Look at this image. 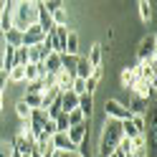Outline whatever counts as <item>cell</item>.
<instances>
[{"instance_id": "6da1fadb", "label": "cell", "mask_w": 157, "mask_h": 157, "mask_svg": "<svg viewBox=\"0 0 157 157\" xmlns=\"http://www.w3.org/2000/svg\"><path fill=\"white\" fill-rule=\"evenodd\" d=\"M36 23H38V3H33V0L13 3V31L23 33L25 28H31Z\"/></svg>"}, {"instance_id": "7a4b0ae2", "label": "cell", "mask_w": 157, "mask_h": 157, "mask_svg": "<svg viewBox=\"0 0 157 157\" xmlns=\"http://www.w3.org/2000/svg\"><path fill=\"white\" fill-rule=\"evenodd\" d=\"M104 112H106V119H114V122H127V119H132V112L127 109V104L117 101V99H106Z\"/></svg>"}, {"instance_id": "3957f363", "label": "cell", "mask_w": 157, "mask_h": 157, "mask_svg": "<svg viewBox=\"0 0 157 157\" xmlns=\"http://www.w3.org/2000/svg\"><path fill=\"white\" fill-rule=\"evenodd\" d=\"M157 61L155 58H147V61H140L134 66V71H137V78L140 81H147V84H155V74H157Z\"/></svg>"}, {"instance_id": "277c9868", "label": "cell", "mask_w": 157, "mask_h": 157, "mask_svg": "<svg viewBox=\"0 0 157 157\" xmlns=\"http://www.w3.org/2000/svg\"><path fill=\"white\" fill-rule=\"evenodd\" d=\"M157 36L155 33H147L144 38H142V43H140V48H137V58L140 61H147V58H155V51H157Z\"/></svg>"}, {"instance_id": "5b68a950", "label": "cell", "mask_w": 157, "mask_h": 157, "mask_svg": "<svg viewBox=\"0 0 157 157\" xmlns=\"http://www.w3.org/2000/svg\"><path fill=\"white\" fill-rule=\"evenodd\" d=\"M66 137H68V142H71L74 147H78L86 137H89V119H86L84 124H76V127H68L66 129Z\"/></svg>"}, {"instance_id": "8992f818", "label": "cell", "mask_w": 157, "mask_h": 157, "mask_svg": "<svg viewBox=\"0 0 157 157\" xmlns=\"http://www.w3.org/2000/svg\"><path fill=\"white\" fill-rule=\"evenodd\" d=\"M51 43H53V53H58V56H63V51H66V36H68V25L66 28H53L51 33Z\"/></svg>"}, {"instance_id": "52a82bcc", "label": "cell", "mask_w": 157, "mask_h": 157, "mask_svg": "<svg viewBox=\"0 0 157 157\" xmlns=\"http://www.w3.org/2000/svg\"><path fill=\"white\" fill-rule=\"evenodd\" d=\"M33 152H38L41 157H48V155H53V140H51V134H41V137H36V144H33Z\"/></svg>"}, {"instance_id": "ba28073f", "label": "cell", "mask_w": 157, "mask_h": 157, "mask_svg": "<svg viewBox=\"0 0 157 157\" xmlns=\"http://www.w3.org/2000/svg\"><path fill=\"white\" fill-rule=\"evenodd\" d=\"M43 38H46V33L36 23V25H31V28L23 31V46H38V43H43Z\"/></svg>"}, {"instance_id": "9c48e42d", "label": "cell", "mask_w": 157, "mask_h": 157, "mask_svg": "<svg viewBox=\"0 0 157 157\" xmlns=\"http://www.w3.org/2000/svg\"><path fill=\"white\" fill-rule=\"evenodd\" d=\"M51 53V51H46L43 43H38V46H25V58H28V63H43V58Z\"/></svg>"}, {"instance_id": "30bf717a", "label": "cell", "mask_w": 157, "mask_h": 157, "mask_svg": "<svg viewBox=\"0 0 157 157\" xmlns=\"http://www.w3.org/2000/svg\"><path fill=\"white\" fill-rule=\"evenodd\" d=\"M41 66H43V74L58 76V74H61V56H58V53H48Z\"/></svg>"}, {"instance_id": "8fae6325", "label": "cell", "mask_w": 157, "mask_h": 157, "mask_svg": "<svg viewBox=\"0 0 157 157\" xmlns=\"http://www.w3.org/2000/svg\"><path fill=\"white\" fill-rule=\"evenodd\" d=\"M84 58L89 61L91 68H101V61H104V48H101V43H94V46L89 48V53H86Z\"/></svg>"}, {"instance_id": "7c38bea8", "label": "cell", "mask_w": 157, "mask_h": 157, "mask_svg": "<svg viewBox=\"0 0 157 157\" xmlns=\"http://www.w3.org/2000/svg\"><path fill=\"white\" fill-rule=\"evenodd\" d=\"M51 140H53V150H56V152H74V150H76V147L68 142L66 132H56Z\"/></svg>"}, {"instance_id": "4fadbf2b", "label": "cell", "mask_w": 157, "mask_h": 157, "mask_svg": "<svg viewBox=\"0 0 157 157\" xmlns=\"http://www.w3.org/2000/svg\"><path fill=\"white\" fill-rule=\"evenodd\" d=\"M78 112L84 114V119H89L91 122V109H94V96L91 94H81L78 96V106H76Z\"/></svg>"}, {"instance_id": "5bb4252c", "label": "cell", "mask_w": 157, "mask_h": 157, "mask_svg": "<svg viewBox=\"0 0 157 157\" xmlns=\"http://www.w3.org/2000/svg\"><path fill=\"white\" fill-rule=\"evenodd\" d=\"M119 81H122V89H127V91L132 89V86L137 84V71H134V66H124V68H122Z\"/></svg>"}, {"instance_id": "9a60e30c", "label": "cell", "mask_w": 157, "mask_h": 157, "mask_svg": "<svg viewBox=\"0 0 157 157\" xmlns=\"http://www.w3.org/2000/svg\"><path fill=\"white\" fill-rule=\"evenodd\" d=\"M46 74H43V66L41 63H25V81H41Z\"/></svg>"}, {"instance_id": "2e32d148", "label": "cell", "mask_w": 157, "mask_h": 157, "mask_svg": "<svg viewBox=\"0 0 157 157\" xmlns=\"http://www.w3.org/2000/svg\"><path fill=\"white\" fill-rule=\"evenodd\" d=\"M74 74H68V71H61L56 76V89L58 91H71V84H74Z\"/></svg>"}, {"instance_id": "e0dca14e", "label": "cell", "mask_w": 157, "mask_h": 157, "mask_svg": "<svg viewBox=\"0 0 157 157\" xmlns=\"http://www.w3.org/2000/svg\"><path fill=\"white\" fill-rule=\"evenodd\" d=\"M137 8H140V18H142L144 23H150L152 15H155V3H150V0H140V5H137Z\"/></svg>"}, {"instance_id": "ac0fdd59", "label": "cell", "mask_w": 157, "mask_h": 157, "mask_svg": "<svg viewBox=\"0 0 157 157\" xmlns=\"http://www.w3.org/2000/svg\"><path fill=\"white\" fill-rule=\"evenodd\" d=\"M63 53L66 56H78V36L74 31H68V36H66V51Z\"/></svg>"}, {"instance_id": "d6986e66", "label": "cell", "mask_w": 157, "mask_h": 157, "mask_svg": "<svg viewBox=\"0 0 157 157\" xmlns=\"http://www.w3.org/2000/svg\"><path fill=\"white\" fill-rule=\"evenodd\" d=\"M23 101L28 104V109L36 112V109H43V94H25Z\"/></svg>"}, {"instance_id": "ffe728a7", "label": "cell", "mask_w": 157, "mask_h": 157, "mask_svg": "<svg viewBox=\"0 0 157 157\" xmlns=\"http://www.w3.org/2000/svg\"><path fill=\"white\" fill-rule=\"evenodd\" d=\"M51 18H53V25H56V28H66V25H68V13H66L63 5L58 8V10H53Z\"/></svg>"}, {"instance_id": "44dd1931", "label": "cell", "mask_w": 157, "mask_h": 157, "mask_svg": "<svg viewBox=\"0 0 157 157\" xmlns=\"http://www.w3.org/2000/svg\"><path fill=\"white\" fill-rule=\"evenodd\" d=\"M8 81L23 84V81H25V66H13L10 71H8Z\"/></svg>"}, {"instance_id": "7402d4cb", "label": "cell", "mask_w": 157, "mask_h": 157, "mask_svg": "<svg viewBox=\"0 0 157 157\" xmlns=\"http://www.w3.org/2000/svg\"><path fill=\"white\" fill-rule=\"evenodd\" d=\"M132 114H144L147 109H150V101H142V99H132V104L127 106Z\"/></svg>"}, {"instance_id": "603a6c76", "label": "cell", "mask_w": 157, "mask_h": 157, "mask_svg": "<svg viewBox=\"0 0 157 157\" xmlns=\"http://www.w3.org/2000/svg\"><path fill=\"white\" fill-rule=\"evenodd\" d=\"M66 119H68V127H76V124H84V122H86V119H84V114L78 112V109L68 112V114H66Z\"/></svg>"}, {"instance_id": "cb8c5ba5", "label": "cell", "mask_w": 157, "mask_h": 157, "mask_svg": "<svg viewBox=\"0 0 157 157\" xmlns=\"http://www.w3.org/2000/svg\"><path fill=\"white\" fill-rule=\"evenodd\" d=\"M15 114H18V117H21V119H23V122H28V117H31V109H28V104H25L23 99H21V101H18V104H15Z\"/></svg>"}, {"instance_id": "d4e9b609", "label": "cell", "mask_w": 157, "mask_h": 157, "mask_svg": "<svg viewBox=\"0 0 157 157\" xmlns=\"http://www.w3.org/2000/svg\"><path fill=\"white\" fill-rule=\"evenodd\" d=\"M53 124H56V132H66V129H68V119H66V114H58L56 119H53Z\"/></svg>"}, {"instance_id": "484cf974", "label": "cell", "mask_w": 157, "mask_h": 157, "mask_svg": "<svg viewBox=\"0 0 157 157\" xmlns=\"http://www.w3.org/2000/svg\"><path fill=\"white\" fill-rule=\"evenodd\" d=\"M41 5H43V10H46V13H53V10H58L63 3H58V0H48V3H41Z\"/></svg>"}, {"instance_id": "4316f807", "label": "cell", "mask_w": 157, "mask_h": 157, "mask_svg": "<svg viewBox=\"0 0 157 157\" xmlns=\"http://www.w3.org/2000/svg\"><path fill=\"white\" fill-rule=\"evenodd\" d=\"M0 157H13V147H10V142H0Z\"/></svg>"}, {"instance_id": "83f0119b", "label": "cell", "mask_w": 157, "mask_h": 157, "mask_svg": "<svg viewBox=\"0 0 157 157\" xmlns=\"http://www.w3.org/2000/svg\"><path fill=\"white\" fill-rule=\"evenodd\" d=\"M5 48H8V43H5V33L0 31V71H3V53H5Z\"/></svg>"}, {"instance_id": "f1b7e54d", "label": "cell", "mask_w": 157, "mask_h": 157, "mask_svg": "<svg viewBox=\"0 0 157 157\" xmlns=\"http://www.w3.org/2000/svg\"><path fill=\"white\" fill-rule=\"evenodd\" d=\"M5 86H8V71H0V94H3Z\"/></svg>"}, {"instance_id": "f546056e", "label": "cell", "mask_w": 157, "mask_h": 157, "mask_svg": "<svg viewBox=\"0 0 157 157\" xmlns=\"http://www.w3.org/2000/svg\"><path fill=\"white\" fill-rule=\"evenodd\" d=\"M61 157H81V155H78V152L74 150V152H61Z\"/></svg>"}, {"instance_id": "4dcf8cb0", "label": "cell", "mask_w": 157, "mask_h": 157, "mask_svg": "<svg viewBox=\"0 0 157 157\" xmlns=\"http://www.w3.org/2000/svg\"><path fill=\"white\" fill-rule=\"evenodd\" d=\"M109 157H124V155H122V152H119V150H114V152H112V155H109Z\"/></svg>"}, {"instance_id": "1f68e13d", "label": "cell", "mask_w": 157, "mask_h": 157, "mask_svg": "<svg viewBox=\"0 0 157 157\" xmlns=\"http://www.w3.org/2000/svg\"><path fill=\"white\" fill-rule=\"evenodd\" d=\"M21 157H41L38 152H28V155H21Z\"/></svg>"}, {"instance_id": "d6a6232c", "label": "cell", "mask_w": 157, "mask_h": 157, "mask_svg": "<svg viewBox=\"0 0 157 157\" xmlns=\"http://www.w3.org/2000/svg\"><path fill=\"white\" fill-rule=\"evenodd\" d=\"M5 8H8V3H5V0H0V13H3Z\"/></svg>"}, {"instance_id": "836d02e7", "label": "cell", "mask_w": 157, "mask_h": 157, "mask_svg": "<svg viewBox=\"0 0 157 157\" xmlns=\"http://www.w3.org/2000/svg\"><path fill=\"white\" fill-rule=\"evenodd\" d=\"M0 109H3V94H0Z\"/></svg>"}]
</instances>
